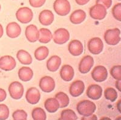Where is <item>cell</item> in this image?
Instances as JSON below:
<instances>
[{
    "label": "cell",
    "mask_w": 121,
    "mask_h": 120,
    "mask_svg": "<svg viewBox=\"0 0 121 120\" xmlns=\"http://www.w3.org/2000/svg\"><path fill=\"white\" fill-rule=\"evenodd\" d=\"M110 74L114 79L121 80V66L116 65L112 68L110 70Z\"/></svg>",
    "instance_id": "cell-33"
},
{
    "label": "cell",
    "mask_w": 121,
    "mask_h": 120,
    "mask_svg": "<svg viewBox=\"0 0 121 120\" xmlns=\"http://www.w3.org/2000/svg\"><path fill=\"white\" fill-rule=\"evenodd\" d=\"M6 97H7V94L6 91L3 89L0 88V102L6 100Z\"/></svg>",
    "instance_id": "cell-38"
},
{
    "label": "cell",
    "mask_w": 121,
    "mask_h": 120,
    "mask_svg": "<svg viewBox=\"0 0 121 120\" xmlns=\"http://www.w3.org/2000/svg\"><path fill=\"white\" fill-rule=\"evenodd\" d=\"M32 116L34 120H45L47 118L46 113L41 108H35L32 111Z\"/></svg>",
    "instance_id": "cell-29"
},
{
    "label": "cell",
    "mask_w": 121,
    "mask_h": 120,
    "mask_svg": "<svg viewBox=\"0 0 121 120\" xmlns=\"http://www.w3.org/2000/svg\"><path fill=\"white\" fill-rule=\"evenodd\" d=\"M74 71L72 66L69 65H64L62 66L60 71V76L63 80L70 82L73 79Z\"/></svg>",
    "instance_id": "cell-20"
},
{
    "label": "cell",
    "mask_w": 121,
    "mask_h": 120,
    "mask_svg": "<svg viewBox=\"0 0 121 120\" xmlns=\"http://www.w3.org/2000/svg\"><path fill=\"white\" fill-rule=\"evenodd\" d=\"M61 120H78V116L75 112L72 109H65L63 110L60 114Z\"/></svg>",
    "instance_id": "cell-30"
},
{
    "label": "cell",
    "mask_w": 121,
    "mask_h": 120,
    "mask_svg": "<svg viewBox=\"0 0 121 120\" xmlns=\"http://www.w3.org/2000/svg\"><path fill=\"white\" fill-rule=\"evenodd\" d=\"M85 85L82 80H76L71 84L69 88V92L73 97L80 96L84 92Z\"/></svg>",
    "instance_id": "cell-13"
},
{
    "label": "cell",
    "mask_w": 121,
    "mask_h": 120,
    "mask_svg": "<svg viewBox=\"0 0 121 120\" xmlns=\"http://www.w3.org/2000/svg\"><path fill=\"white\" fill-rule=\"evenodd\" d=\"M55 98L58 101L59 104V108H64L68 106L70 102L69 97L65 93L63 92H59L55 95Z\"/></svg>",
    "instance_id": "cell-27"
},
{
    "label": "cell",
    "mask_w": 121,
    "mask_h": 120,
    "mask_svg": "<svg viewBox=\"0 0 121 120\" xmlns=\"http://www.w3.org/2000/svg\"><path fill=\"white\" fill-rule=\"evenodd\" d=\"M75 1L79 6H83L87 4L90 1V0H75Z\"/></svg>",
    "instance_id": "cell-39"
},
{
    "label": "cell",
    "mask_w": 121,
    "mask_h": 120,
    "mask_svg": "<svg viewBox=\"0 0 121 120\" xmlns=\"http://www.w3.org/2000/svg\"><path fill=\"white\" fill-rule=\"evenodd\" d=\"M86 18V13L81 9L76 10L70 17V22L73 24H79L82 23Z\"/></svg>",
    "instance_id": "cell-21"
},
{
    "label": "cell",
    "mask_w": 121,
    "mask_h": 120,
    "mask_svg": "<svg viewBox=\"0 0 121 120\" xmlns=\"http://www.w3.org/2000/svg\"><path fill=\"white\" fill-rule=\"evenodd\" d=\"M90 16L96 20H102L107 15V9L100 4H96L90 8Z\"/></svg>",
    "instance_id": "cell-5"
},
{
    "label": "cell",
    "mask_w": 121,
    "mask_h": 120,
    "mask_svg": "<svg viewBox=\"0 0 121 120\" xmlns=\"http://www.w3.org/2000/svg\"><path fill=\"white\" fill-rule=\"evenodd\" d=\"M118 1H121V0H118Z\"/></svg>",
    "instance_id": "cell-45"
},
{
    "label": "cell",
    "mask_w": 121,
    "mask_h": 120,
    "mask_svg": "<svg viewBox=\"0 0 121 120\" xmlns=\"http://www.w3.org/2000/svg\"><path fill=\"white\" fill-rule=\"evenodd\" d=\"M12 117L15 120H26L27 118V113L24 110H17L13 113Z\"/></svg>",
    "instance_id": "cell-32"
},
{
    "label": "cell",
    "mask_w": 121,
    "mask_h": 120,
    "mask_svg": "<svg viewBox=\"0 0 121 120\" xmlns=\"http://www.w3.org/2000/svg\"><path fill=\"white\" fill-rule=\"evenodd\" d=\"M121 31L117 28L109 29L104 34L105 42L110 45H116L121 41Z\"/></svg>",
    "instance_id": "cell-2"
},
{
    "label": "cell",
    "mask_w": 121,
    "mask_h": 120,
    "mask_svg": "<svg viewBox=\"0 0 121 120\" xmlns=\"http://www.w3.org/2000/svg\"><path fill=\"white\" fill-rule=\"evenodd\" d=\"M33 17V12L27 7L19 8L16 13V17L22 24H28L32 20Z\"/></svg>",
    "instance_id": "cell-4"
},
{
    "label": "cell",
    "mask_w": 121,
    "mask_h": 120,
    "mask_svg": "<svg viewBox=\"0 0 121 120\" xmlns=\"http://www.w3.org/2000/svg\"><path fill=\"white\" fill-rule=\"evenodd\" d=\"M44 107L50 113H55L59 108V104L55 98H50L45 100Z\"/></svg>",
    "instance_id": "cell-24"
},
{
    "label": "cell",
    "mask_w": 121,
    "mask_h": 120,
    "mask_svg": "<svg viewBox=\"0 0 121 120\" xmlns=\"http://www.w3.org/2000/svg\"><path fill=\"white\" fill-rule=\"evenodd\" d=\"M81 120H97V117L95 115H90L88 116H84V117L82 118Z\"/></svg>",
    "instance_id": "cell-40"
},
{
    "label": "cell",
    "mask_w": 121,
    "mask_h": 120,
    "mask_svg": "<svg viewBox=\"0 0 121 120\" xmlns=\"http://www.w3.org/2000/svg\"><path fill=\"white\" fill-rule=\"evenodd\" d=\"M10 95L15 100H19L22 97L24 94V87L21 83L13 82L9 86Z\"/></svg>",
    "instance_id": "cell-6"
},
{
    "label": "cell",
    "mask_w": 121,
    "mask_h": 120,
    "mask_svg": "<svg viewBox=\"0 0 121 120\" xmlns=\"http://www.w3.org/2000/svg\"><path fill=\"white\" fill-rule=\"evenodd\" d=\"M17 63L12 56L6 55L0 58V68L6 71H10L16 67Z\"/></svg>",
    "instance_id": "cell-11"
},
{
    "label": "cell",
    "mask_w": 121,
    "mask_h": 120,
    "mask_svg": "<svg viewBox=\"0 0 121 120\" xmlns=\"http://www.w3.org/2000/svg\"><path fill=\"white\" fill-rule=\"evenodd\" d=\"M68 49L71 54L74 56H78L83 53L84 46L79 40H73L69 44Z\"/></svg>",
    "instance_id": "cell-17"
},
{
    "label": "cell",
    "mask_w": 121,
    "mask_h": 120,
    "mask_svg": "<svg viewBox=\"0 0 121 120\" xmlns=\"http://www.w3.org/2000/svg\"><path fill=\"white\" fill-rule=\"evenodd\" d=\"M96 4H102L105 7L106 9H107L112 6V0H96Z\"/></svg>",
    "instance_id": "cell-37"
},
{
    "label": "cell",
    "mask_w": 121,
    "mask_h": 120,
    "mask_svg": "<svg viewBox=\"0 0 121 120\" xmlns=\"http://www.w3.org/2000/svg\"><path fill=\"white\" fill-rule=\"evenodd\" d=\"M17 57L20 63L24 65H30L32 62V57L31 55L24 50H21L18 51Z\"/></svg>",
    "instance_id": "cell-25"
},
{
    "label": "cell",
    "mask_w": 121,
    "mask_h": 120,
    "mask_svg": "<svg viewBox=\"0 0 121 120\" xmlns=\"http://www.w3.org/2000/svg\"><path fill=\"white\" fill-rule=\"evenodd\" d=\"M1 5H0V10H1Z\"/></svg>",
    "instance_id": "cell-44"
},
{
    "label": "cell",
    "mask_w": 121,
    "mask_h": 120,
    "mask_svg": "<svg viewBox=\"0 0 121 120\" xmlns=\"http://www.w3.org/2000/svg\"><path fill=\"white\" fill-rule=\"evenodd\" d=\"M91 77L96 82H104L107 79V70L104 66H97L91 71Z\"/></svg>",
    "instance_id": "cell-9"
},
{
    "label": "cell",
    "mask_w": 121,
    "mask_h": 120,
    "mask_svg": "<svg viewBox=\"0 0 121 120\" xmlns=\"http://www.w3.org/2000/svg\"><path fill=\"white\" fill-rule=\"evenodd\" d=\"M25 34L27 39L30 42H35L38 40L39 33L36 26L35 25H29L26 29Z\"/></svg>",
    "instance_id": "cell-16"
},
{
    "label": "cell",
    "mask_w": 121,
    "mask_h": 120,
    "mask_svg": "<svg viewBox=\"0 0 121 120\" xmlns=\"http://www.w3.org/2000/svg\"><path fill=\"white\" fill-rule=\"evenodd\" d=\"M9 116V109L4 104H0V120H6Z\"/></svg>",
    "instance_id": "cell-35"
},
{
    "label": "cell",
    "mask_w": 121,
    "mask_h": 120,
    "mask_svg": "<svg viewBox=\"0 0 121 120\" xmlns=\"http://www.w3.org/2000/svg\"><path fill=\"white\" fill-rule=\"evenodd\" d=\"M112 14L116 20L121 21V3L116 4L112 8Z\"/></svg>",
    "instance_id": "cell-34"
},
{
    "label": "cell",
    "mask_w": 121,
    "mask_h": 120,
    "mask_svg": "<svg viewBox=\"0 0 121 120\" xmlns=\"http://www.w3.org/2000/svg\"><path fill=\"white\" fill-rule=\"evenodd\" d=\"M94 65V59L91 56H85L80 61L79 71L82 74H87Z\"/></svg>",
    "instance_id": "cell-12"
},
{
    "label": "cell",
    "mask_w": 121,
    "mask_h": 120,
    "mask_svg": "<svg viewBox=\"0 0 121 120\" xmlns=\"http://www.w3.org/2000/svg\"><path fill=\"white\" fill-rule=\"evenodd\" d=\"M104 97L107 100L114 102L117 98V93L113 87H107L104 91Z\"/></svg>",
    "instance_id": "cell-31"
},
{
    "label": "cell",
    "mask_w": 121,
    "mask_h": 120,
    "mask_svg": "<svg viewBox=\"0 0 121 120\" xmlns=\"http://www.w3.org/2000/svg\"><path fill=\"white\" fill-rule=\"evenodd\" d=\"M86 94L87 97L92 100H99L102 97V88L101 86L96 84L91 85L90 86H88Z\"/></svg>",
    "instance_id": "cell-15"
},
{
    "label": "cell",
    "mask_w": 121,
    "mask_h": 120,
    "mask_svg": "<svg viewBox=\"0 0 121 120\" xmlns=\"http://www.w3.org/2000/svg\"><path fill=\"white\" fill-rule=\"evenodd\" d=\"M21 33V27L17 22H12L7 24L6 27V33L10 38H16Z\"/></svg>",
    "instance_id": "cell-18"
},
{
    "label": "cell",
    "mask_w": 121,
    "mask_h": 120,
    "mask_svg": "<svg viewBox=\"0 0 121 120\" xmlns=\"http://www.w3.org/2000/svg\"><path fill=\"white\" fill-rule=\"evenodd\" d=\"M61 64V59L58 56H52L47 62V68L48 71L55 72L59 69Z\"/></svg>",
    "instance_id": "cell-22"
},
{
    "label": "cell",
    "mask_w": 121,
    "mask_h": 120,
    "mask_svg": "<svg viewBox=\"0 0 121 120\" xmlns=\"http://www.w3.org/2000/svg\"><path fill=\"white\" fill-rule=\"evenodd\" d=\"M53 8L57 15L65 16L70 13L71 6L68 0H56L54 2Z\"/></svg>",
    "instance_id": "cell-3"
},
{
    "label": "cell",
    "mask_w": 121,
    "mask_h": 120,
    "mask_svg": "<svg viewBox=\"0 0 121 120\" xmlns=\"http://www.w3.org/2000/svg\"><path fill=\"white\" fill-rule=\"evenodd\" d=\"M88 48L89 51L93 54H99L103 50V42L99 37L91 38L88 41Z\"/></svg>",
    "instance_id": "cell-8"
},
{
    "label": "cell",
    "mask_w": 121,
    "mask_h": 120,
    "mask_svg": "<svg viewBox=\"0 0 121 120\" xmlns=\"http://www.w3.org/2000/svg\"><path fill=\"white\" fill-rule=\"evenodd\" d=\"M46 0H29L30 6L33 7H41L45 4Z\"/></svg>",
    "instance_id": "cell-36"
},
{
    "label": "cell",
    "mask_w": 121,
    "mask_h": 120,
    "mask_svg": "<svg viewBox=\"0 0 121 120\" xmlns=\"http://www.w3.org/2000/svg\"><path fill=\"white\" fill-rule=\"evenodd\" d=\"M26 98L29 103L32 104H36L39 102L41 98L40 92L36 87H30L27 91Z\"/></svg>",
    "instance_id": "cell-14"
},
{
    "label": "cell",
    "mask_w": 121,
    "mask_h": 120,
    "mask_svg": "<svg viewBox=\"0 0 121 120\" xmlns=\"http://www.w3.org/2000/svg\"><path fill=\"white\" fill-rule=\"evenodd\" d=\"M3 33H4V30H3V27L2 25L0 24V38H1V37L3 36Z\"/></svg>",
    "instance_id": "cell-42"
},
{
    "label": "cell",
    "mask_w": 121,
    "mask_h": 120,
    "mask_svg": "<svg viewBox=\"0 0 121 120\" xmlns=\"http://www.w3.org/2000/svg\"><path fill=\"white\" fill-rule=\"evenodd\" d=\"M54 20V15L50 10H44L39 15V21L43 25H49Z\"/></svg>",
    "instance_id": "cell-19"
},
{
    "label": "cell",
    "mask_w": 121,
    "mask_h": 120,
    "mask_svg": "<svg viewBox=\"0 0 121 120\" xmlns=\"http://www.w3.org/2000/svg\"><path fill=\"white\" fill-rule=\"evenodd\" d=\"M49 50L45 46H41L38 48L35 51V57L38 60H43L48 56Z\"/></svg>",
    "instance_id": "cell-28"
},
{
    "label": "cell",
    "mask_w": 121,
    "mask_h": 120,
    "mask_svg": "<svg viewBox=\"0 0 121 120\" xmlns=\"http://www.w3.org/2000/svg\"><path fill=\"white\" fill-rule=\"evenodd\" d=\"M116 87H117V89L120 92H121V80H117V82H116Z\"/></svg>",
    "instance_id": "cell-41"
},
{
    "label": "cell",
    "mask_w": 121,
    "mask_h": 120,
    "mask_svg": "<svg viewBox=\"0 0 121 120\" xmlns=\"http://www.w3.org/2000/svg\"><path fill=\"white\" fill-rule=\"evenodd\" d=\"M39 41L42 44H47L51 41L52 39V32L48 29L42 28L39 31Z\"/></svg>",
    "instance_id": "cell-26"
},
{
    "label": "cell",
    "mask_w": 121,
    "mask_h": 120,
    "mask_svg": "<svg viewBox=\"0 0 121 120\" xmlns=\"http://www.w3.org/2000/svg\"><path fill=\"white\" fill-rule=\"evenodd\" d=\"M96 104L90 100H82L78 103L76 106L77 111L81 115L88 116L92 115L96 111Z\"/></svg>",
    "instance_id": "cell-1"
},
{
    "label": "cell",
    "mask_w": 121,
    "mask_h": 120,
    "mask_svg": "<svg viewBox=\"0 0 121 120\" xmlns=\"http://www.w3.org/2000/svg\"><path fill=\"white\" fill-rule=\"evenodd\" d=\"M52 37L55 43L62 45L69 40L70 33L67 29L60 28L55 31Z\"/></svg>",
    "instance_id": "cell-7"
},
{
    "label": "cell",
    "mask_w": 121,
    "mask_h": 120,
    "mask_svg": "<svg viewBox=\"0 0 121 120\" xmlns=\"http://www.w3.org/2000/svg\"><path fill=\"white\" fill-rule=\"evenodd\" d=\"M33 75V71L29 67L23 66L18 71V77L22 82H29L32 79Z\"/></svg>",
    "instance_id": "cell-23"
},
{
    "label": "cell",
    "mask_w": 121,
    "mask_h": 120,
    "mask_svg": "<svg viewBox=\"0 0 121 120\" xmlns=\"http://www.w3.org/2000/svg\"><path fill=\"white\" fill-rule=\"evenodd\" d=\"M39 86L41 89L44 92H51L55 89V80L51 77L44 76L40 79Z\"/></svg>",
    "instance_id": "cell-10"
},
{
    "label": "cell",
    "mask_w": 121,
    "mask_h": 120,
    "mask_svg": "<svg viewBox=\"0 0 121 120\" xmlns=\"http://www.w3.org/2000/svg\"><path fill=\"white\" fill-rule=\"evenodd\" d=\"M120 104H121V100H119V102L117 104V108L118 109V111H119V112H121V109H120Z\"/></svg>",
    "instance_id": "cell-43"
}]
</instances>
